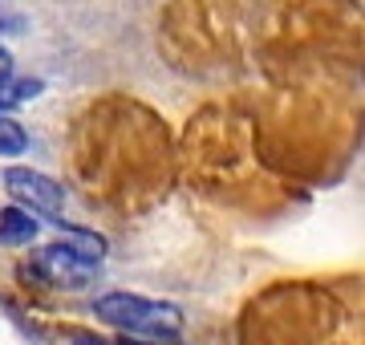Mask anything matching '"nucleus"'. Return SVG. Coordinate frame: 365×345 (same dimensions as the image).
<instances>
[{
    "label": "nucleus",
    "mask_w": 365,
    "mask_h": 345,
    "mask_svg": "<svg viewBox=\"0 0 365 345\" xmlns=\"http://www.w3.org/2000/svg\"><path fill=\"white\" fill-rule=\"evenodd\" d=\"M37 232H41V220L33 212L16 207V203L0 207V248H25V244L37 240Z\"/></svg>",
    "instance_id": "obj_5"
},
{
    "label": "nucleus",
    "mask_w": 365,
    "mask_h": 345,
    "mask_svg": "<svg viewBox=\"0 0 365 345\" xmlns=\"http://www.w3.org/2000/svg\"><path fill=\"white\" fill-rule=\"evenodd\" d=\"M93 317L118 329L122 337H143V341H179L182 337V317L179 305L170 301H158V297H143V292H102L93 301Z\"/></svg>",
    "instance_id": "obj_1"
},
{
    "label": "nucleus",
    "mask_w": 365,
    "mask_h": 345,
    "mask_svg": "<svg viewBox=\"0 0 365 345\" xmlns=\"http://www.w3.org/2000/svg\"><path fill=\"white\" fill-rule=\"evenodd\" d=\"M73 345H106V341H98L93 333H73Z\"/></svg>",
    "instance_id": "obj_9"
},
{
    "label": "nucleus",
    "mask_w": 365,
    "mask_h": 345,
    "mask_svg": "<svg viewBox=\"0 0 365 345\" xmlns=\"http://www.w3.org/2000/svg\"><path fill=\"white\" fill-rule=\"evenodd\" d=\"M114 345H155V341H143V337H118Z\"/></svg>",
    "instance_id": "obj_10"
},
{
    "label": "nucleus",
    "mask_w": 365,
    "mask_h": 345,
    "mask_svg": "<svg viewBox=\"0 0 365 345\" xmlns=\"http://www.w3.org/2000/svg\"><path fill=\"white\" fill-rule=\"evenodd\" d=\"M57 224V240L66 244L73 256H81L86 264H102L106 260V252H110V244H106V236L102 232H93V227H81V224H66V220H53Z\"/></svg>",
    "instance_id": "obj_4"
},
{
    "label": "nucleus",
    "mask_w": 365,
    "mask_h": 345,
    "mask_svg": "<svg viewBox=\"0 0 365 345\" xmlns=\"http://www.w3.org/2000/svg\"><path fill=\"white\" fill-rule=\"evenodd\" d=\"M4 191L13 195L16 207L33 212L45 224V220H61L66 212V187L57 183L53 175L33 171V167H4Z\"/></svg>",
    "instance_id": "obj_3"
},
{
    "label": "nucleus",
    "mask_w": 365,
    "mask_h": 345,
    "mask_svg": "<svg viewBox=\"0 0 365 345\" xmlns=\"http://www.w3.org/2000/svg\"><path fill=\"white\" fill-rule=\"evenodd\" d=\"M13 78V57H9V49H0V81Z\"/></svg>",
    "instance_id": "obj_8"
},
{
    "label": "nucleus",
    "mask_w": 365,
    "mask_h": 345,
    "mask_svg": "<svg viewBox=\"0 0 365 345\" xmlns=\"http://www.w3.org/2000/svg\"><path fill=\"white\" fill-rule=\"evenodd\" d=\"M29 150V130L13 114H0V159H16Z\"/></svg>",
    "instance_id": "obj_7"
},
{
    "label": "nucleus",
    "mask_w": 365,
    "mask_h": 345,
    "mask_svg": "<svg viewBox=\"0 0 365 345\" xmlns=\"http://www.w3.org/2000/svg\"><path fill=\"white\" fill-rule=\"evenodd\" d=\"M41 90H45V81L41 78H4L0 81V114H9V110L25 106V102H33V98H41Z\"/></svg>",
    "instance_id": "obj_6"
},
{
    "label": "nucleus",
    "mask_w": 365,
    "mask_h": 345,
    "mask_svg": "<svg viewBox=\"0 0 365 345\" xmlns=\"http://www.w3.org/2000/svg\"><path fill=\"white\" fill-rule=\"evenodd\" d=\"M25 277L41 280L45 289L78 292V289H86V284H93L98 268L86 264L81 256H73L66 244H61V240H53V244H41V248H33V256L25 260Z\"/></svg>",
    "instance_id": "obj_2"
}]
</instances>
